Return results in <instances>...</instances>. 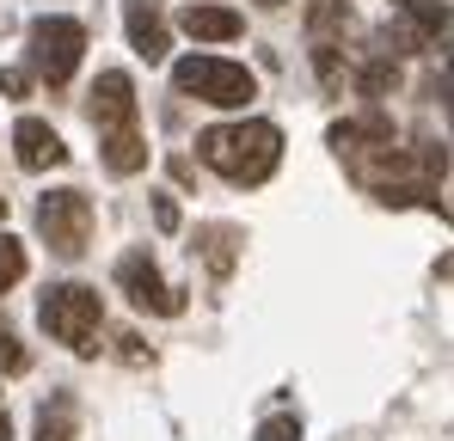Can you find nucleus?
<instances>
[{
	"label": "nucleus",
	"instance_id": "1",
	"mask_svg": "<svg viewBox=\"0 0 454 441\" xmlns=\"http://www.w3.org/2000/svg\"><path fill=\"white\" fill-rule=\"evenodd\" d=\"M197 159L209 172H222L227 184H264L277 166H283V129L264 123V117H246V123H215L197 135Z\"/></svg>",
	"mask_w": 454,
	"mask_h": 441
},
{
	"label": "nucleus",
	"instance_id": "2",
	"mask_svg": "<svg viewBox=\"0 0 454 441\" xmlns=\"http://www.w3.org/2000/svg\"><path fill=\"white\" fill-rule=\"evenodd\" d=\"M37 325H43L56 344H68L74 356H92V350H98V325H105L98 289H86V282H56V289H43Z\"/></svg>",
	"mask_w": 454,
	"mask_h": 441
},
{
	"label": "nucleus",
	"instance_id": "3",
	"mask_svg": "<svg viewBox=\"0 0 454 441\" xmlns=\"http://www.w3.org/2000/svg\"><path fill=\"white\" fill-rule=\"evenodd\" d=\"M172 86L184 98H203V104H222V111H239V104L258 98V80L239 62H222V56H184V62H172Z\"/></svg>",
	"mask_w": 454,
	"mask_h": 441
},
{
	"label": "nucleus",
	"instance_id": "4",
	"mask_svg": "<svg viewBox=\"0 0 454 441\" xmlns=\"http://www.w3.org/2000/svg\"><path fill=\"white\" fill-rule=\"evenodd\" d=\"M80 50H86V25L68 12H50V19H31V68L43 86H68L80 68Z\"/></svg>",
	"mask_w": 454,
	"mask_h": 441
},
{
	"label": "nucleus",
	"instance_id": "5",
	"mask_svg": "<svg viewBox=\"0 0 454 441\" xmlns=\"http://www.w3.org/2000/svg\"><path fill=\"white\" fill-rule=\"evenodd\" d=\"M37 233L50 239L56 258H80L92 239V197L86 190H50L37 203Z\"/></svg>",
	"mask_w": 454,
	"mask_h": 441
},
{
	"label": "nucleus",
	"instance_id": "6",
	"mask_svg": "<svg viewBox=\"0 0 454 441\" xmlns=\"http://www.w3.org/2000/svg\"><path fill=\"white\" fill-rule=\"evenodd\" d=\"M117 289L129 294L136 313H153V319H178L184 313V294L160 276V264H153L148 251H123L117 258Z\"/></svg>",
	"mask_w": 454,
	"mask_h": 441
},
{
	"label": "nucleus",
	"instance_id": "7",
	"mask_svg": "<svg viewBox=\"0 0 454 441\" xmlns=\"http://www.w3.org/2000/svg\"><path fill=\"white\" fill-rule=\"evenodd\" d=\"M92 129H98V135L136 129V80L123 68L98 74V86H92Z\"/></svg>",
	"mask_w": 454,
	"mask_h": 441
},
{
	"label": "nucleus",
	"instance_id": "8",
	"mask_svg": "<svg viewBox=\"0 0 454 441\" xmlns=\"http://www.w3.org/2000/svg\"><path fill=\"white\" fill-rule=\"evenodd\" d=\"M123 25H129V50H136L142 62H166L172 37H166V12H160V0H123Z\"/></svg>",
	"mask_w": 454,
	"mask_h": 441
},
{
	"label": "nucleus",
	"instance_id": "9",
	"mask_svg": "<svg viewBox=\"0 0 454 441\" xmlns=\"http://www.w3.org/2000/svg\"><path fill=\"white\" fill-rule=\"evenodd\" d=\"M12 147H19V166H25V172H50V166L68 159L62 135H56L43 117H19V123H12Z\"/></svg>",
	"mask_w": 454,
	"mask_h": 441
},
{
	"label": "nucleus",
	"instance_id": "10",
	"mask_svg": "<svg viewBox=\"0 0 454 441\" xmlns=\"http://www.w3.org/2000/svg\"><path fill=\"white\" fill-rule=\"evenodd\" d=\"M239 245H246V233L239 227H227V220H203L197 227V239H191V251L209 264V276H233V264H239Z\"/></svg>",
	"mask_w": 454,
	"mask_h": 441
},
{
	"label": "nucleus",
	"instance_id": "11",
	"mask_svg": "<svg viewBox=\"0 0 454 441\" xmlns=\"http://www.w3.org/2000/svg\"><path fill=\"white\" fill-rule=\"evenodd\" d=\"M178 25H184L197 43H227V37L246 31V19H239L233 6H215V0H191V6L178 12Z\"/></svg>",
	"mask_w": 454,
	"mask_h": 441
},
{
	"label": "nucleus",
	"instance_id": "12",
	"mask_svg": "<svg viewBox=\"0 0 454 441\" xmlns=\"http://www.w3.org/2000/svg\"><path fill=\"white\" fill-rule=\"evenodd\" d=\"M98 153H105V166H111L117 178H129V172H142V166H148V142H142V129L98 135Z\"/></svg>",
	"mask_w": 454,
	"mask_h": 441
},
{
	"label": "nucleus",
	"instance_id": "13",
	"mask_svg": "<svg viewBox=\"0 0 454 441\" xmlns=\"http://www.w3.org/2000/svg\"><path fill=\"white\" fill-rule=\"evenodd\" d=\"M325 142L338 147V159H344V153H356V147L393 142V123H387V117H363V123H332V135H325Z\"/></svg>",
	"mask_w": 454,
	"mask_h": 441
},
{
	"label": "nucleus",
	"instance_id": "14",
	"mask_svg": "<svg viewBox=\"0 0 454 441\" xmlns=\"http://www.w3.org/2000/svg\"><path fill=\"white\" fill-rule=\"evenodd\" d=\"M37 441H74V398L68 392L37 405Z\"/></svg>",
	"mask_w": 454,
	"mask_h": 441
},
{
	"label": "nucleus",
	"instance_id": "15",
	"mask_svg": "<svg viewBox=\"0 0 454 441\" xmlns=\"http://www.w3.org/2000/svg\"><path fill=\"white\" fill-rule=\"evenodd\" d=\"M393 6L418 25V37H442V31L454 25V6H449V0H393Z\"/></svg>",
	"mask_w": 454,
	"mask_h": 441
},
{
	"label": "nucleus",
	"instance_id": "16",
	"mask_svg": "<svg viewBox=\"0 0 454 441\" xmlns=\"http://www.w3.org/2000/svg\"><path fill=\"white\" fill-rule=\"evenodd\" d=\"M12 282H25V245L12 233H0V294L12 289Z\"/></svg>",
	"mask_w": 454,
	"mask_h": 441
},
{
	"label": "nucleus",
	"instance_id": "17",
	"mask_svg": "<svg viewBox=\"0 0 454 441\" xmlns=\"http://www.w3.org/2000/svg\"><path fill=\"white\" fill-rule=\"evenodd\" d=\"M258 441H301V417H289V411L264 417V423H258Z\"/></svg>",
	"mask_w": 454,
	"mask_h": 441
},
{
	"label": "nucleus",
	"instance_id": "18",
	"mask_svg": "<svg viewBox=\"0 0 454 441\" xmlns=\"http://www.w3.org/2000/svg\"><path fill=\"white\" fill-rule=\"evenodd\" d=\"M19 368H25V344L0 325V374H19Z\"/></svg>",
	"mask_w": 454,
	"mask_h": 441
},
{
	"label": "nucleus",
	"instance_id": "19",
	"mask_svg": "<svg viewBox=\"0 0 454 441\" xmlns=\"http://www.w3.org/2000/svg\"><path fill=\"white\" fill-rule=\"evenodd\" d=\"M153 227L160 233H178V203L172 197H153Z\"/></svg>",
	"mask_w": 454,
	"mask_h": 441
},
{
	"label": "nucleus",
	"instance_id": "20",
	"mask_svg": "<svg viewBox=\"0 0 454 441\" xmlns=\"http://www.w3.org/2000/svg\"><path fill=\"white\" fill-rule=\"evenodd\" d=\"M25 86H31V80H25L19 68H0V92H12V98H25Z\"/></svg>",
	"mask_w": 454,
	"mask_h": 441
},
{
	"label": "nucleus",
	"instance_id": "21",
	"mask_svg": "<svg viewBox=\"0 0 454 441\" xmlns=\"http://www.w3.org/2000/svg\"><path fill=\"white\" fill-rule=\"evenodd\" d=\"M436 282H454V251H442V258H436Z\"/></svg>",
	"mask_w": 454,
	"mask_h": 441
},
{
	"label": "nucleus",
	"instance_id": "22",
	"mask_svg": "<svg viewBox=\"0 0 454 441\" xmlns=\"http://www.w3.org/2000/svg\"><path fill=\"white\" fill-rule=\"evenodd\" d=\"M0 441H12V417H6V405H0Z\"/></svg>",
	"mask_w": 454,
	"mask_h": 441
},
{
	"label": "nucleus",
	"instance_id": "23",
	"mask_svg": "<svg viewBox=\"0 0 454 441\" xmlns=\"http://www.w3.org/2000/svg\"><path fill=\"white\" fill-rule=\"evenodd\" d=\"M449 111H454V56H449Z\"/></svg>",
	"mask_w": 454,
	"mask_h": 441
},
{
	"label": "nucleus",
	"instance_id": "24",
	"mask_svg": "<svg viewBox=\"0 0 454 441\" xmlns=\"http://www.w3.org/2000/svg\"><path fill=\"white\" fill-rule=\"evenodd\" d=\"M258 6H283V0H258Z\"/></svg>",
	"mask_w": 454,
	"mask_h": 441
},
{
	"label": "nucleus",
	"instance_id": "25",
	"mask_svg": "<svg viewBox=\"0 0 454 441\" xmlns=\"http://www.w3.org/2000/svg\"><path fill=\"white\" fill-rule=\"evenodd\" d=\"M0 215H6V197H0Z\"/></svg>",
	"mask_w": 454,
	"mask_h": 441
}]
</instances>
